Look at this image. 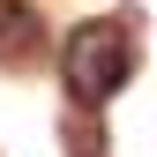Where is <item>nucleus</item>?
Segmentation results:
<instances>
[{
	"mask_svg": "<svg viewBox=\"0 0 157 157\" xmlns=\"http://www.w3.org/2000/svg\"><path fill=\"white\" fill-rule=\"evenodd\" d=\"M67 150H75V157H105V142H97V120H90L82 105H75V120H67Z\"/></svg>",
	"mask_w": 157,
	"mask_h": 157,
	"instance_id": "3",
	"label": "nucleus"
},
{
	"mask_svg": "<svg viewBox=\"0 0 157 157\" xmlns=\"http://www.w3.org/2000/svg\"><path fill=\"white\" fill-rule=\"evenodd\" d=\"M127 67H135V37L120 15H90V23H75L67 30V45H60V75H67V97L82 112L97 105H112L127 82Z\"/></svg>",
	"mask_w": 157,
	"mask_h": 157,
	"instance_id": "1",
	"label": "nucleus"
},
{
	"mask_svg": "<svg viewBox=\"0 0 157 157\" xmlns=\"http://www.w3.org/2000/svg\"><path fill=\"white\" fill-rule=\"evenodd\" d=\"M45 52V23L30 0H0V67H30Z\"/></svg>",
	"mask_w": 157,
	"mask_h": 157,
	"instance_id": "2",
	"label": "nucleus"
}]
</instances>
